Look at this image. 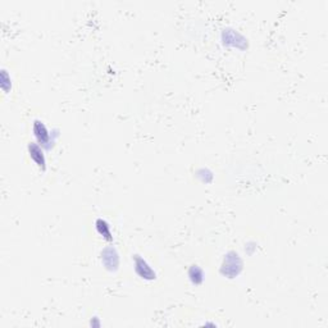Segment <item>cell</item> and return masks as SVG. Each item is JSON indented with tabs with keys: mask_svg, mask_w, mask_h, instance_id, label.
Masks as SVG:
<instances>
[{
	"mask_svg": "<svg viewBox=\"0 0 328 328\" xmlns=\"http://www.w3.org/2000/svg\"><path fill=\"white\" fill-rule=\"evenodd\" d=\"M242 270H244V260L237 251L229 250L228 253L224 254L221 267H219V273L224 278H236L241 274Z\"/></svg>",
	"mask_w": 328,
	"mask_h": 328,
	"instance_id": "7a4b0ae2",
	"label": "cell"
},
{
	"mask_svg": "<svg viewBox=\"0 0 328 328\" xmlns=\"http://www.w3.org/2000/svg\"><path fill=\"white\" fill-rule=\"evenodd\" d=\"M132 260H134L135 272H136V274L140 278L148 282L157 279V272H155L154 268L151 267L150 263L144 256L135 254V255H132Z\"/></svg>",
	"mask_w": 328,
	"mask_h": 328,
	"instance_id": "5b68a950",
	"label": "cell"
},
{
	"mask_svg": "<svg viewBox=\"0 0 328 328\" xmlns=\"http://www.w3.org/2000/svg\"><path fill=\"white\" fill-rule=\"evenodd\" d=\"M100 261L103 267L109 273H116L121 265V256L118 250L113 245H108L100 251Z\"/></svg>",
	"mask_w": 328,
	"mask_h": 328,
	"instance_id": "277c9868",
	"label": "cell"
},
{
	"mask_svg": "<svg viewBox=\"0 0 328 328\" xmlns=\"http://www.w3.org/2000/svg\"><path fill=\"white\" fill-rule=\"evenodd\" d=\"M256 249H258V244H256L255 241H247L246 244H245V253H246L247 255H254Z\"/></svg>",
	"mask_w": 328,
	"mask_h": 328,
	"instance_id": "8fae6325",
	"label": "cell"
},
{
	"mask_svg": "<svg viewBox=\"0 0 328 328\" xmlns=\"http://www.w3.org/2000/svg\"><path fill=\"white\" fill-rule=\"evenodd\" d=\"M27 151H29V155L32 159V162L38 166V168L40 169L41 172L47 171L48 164L47 157H45V149L39 145L38 143H30L29 145H27Z\"/></svg>",
	"mask_w": 328,
	"mask_h": 328,
	"instance_id": "8992f818",
	"label": "cell"
},
{
	"mask_svg": "<svg viewBox=\"0 0 328 328\" xmlns=\"http://www.w3.org/2000/svg\"><path fill=\"white\" fill-rule=\"evenodd\" d=\"M32 134L35 137L36 143L43 146L47 151L52 150L56 146L59 136H61V130L59 128H49L41 119H35L32 123Z\"/></svg>",
	"mask_w": 328,
	"mask_h": 328,
	"instance_id": "6da1fadb",
	"label": "cell"
},
{
	"mask_svg": "<svg viewBox=\"0 0 328 328\" xmlns=\"http://www.w3.org/2000/svg\"><path fill=\"white\" fill-rule=\"evenodd\" d=\"M0 86H2V90L4 91L6 94H8L9 91H12V86H13V80L12 76L6 68L2 70V73H0Z\"/></svg>",
	"mask_w": 328,
	"mask_h": 328,
	"instance_id": "30bf717a",
	"label": "cell"
},
{
	"mask_svg": "<svg viewBox=\"0 0 328 328\" xmlns=\"http://www.w3.org/2000/svg\"><path fill=\"white\" fill-rule=\"evenodd\" d=\"M195 176H196V178H198L200 182L205 183V185H209V183H212L213 180H214V173H213L209 168H206V167H201V168L196 169Z\"/></svg>",
	"mask_w": 328,
	"mask_h": 328,
	"instance_id": "9c48e42d",
	"label": "cell"
},
{
	"mask_svg": "<svg viewBox=\"0 0 328 328\" xmlns=\"http://www.w3.org/2000/svg\"><path fill=\"white\" fill-rule=\"evenodd\" d=\"M203 325H213V327H217V324H215V323H209V322L203 323Z\"/></svg>",
	"mask_w": 328,
	"mask_h": 328,
	"instance_id": "4fadbf2b",
	"label": "cell"
},
{
	"mask_svg": "<svg viewBox=\"0 0 328 328\" xmlns=\"http://www.w3.org/2000/svg\"><path fill=\"white\" fill-rule=\"evenodd\" d=\"M187 277H189V281L191 282L194 286H200L203 285L204 279H205V272L201 267H199L198 264H192L191 267L187 269Z\"/></svg>",
	"mask_w": 328,
	"mask_h": 328,
	"instance_id": "ba28073f",
	"label": "cell"
},
{
	"mask_svg": "<svg viewBox=\"0 0 328 328\" xmlns=\"http://www.w3.org/2000/svg\"><path fill=\"white\" fill-rule=\"evenodd\" d=\"M90 325L91 327L99 328V327H102V322H100V319L98 318V316H94V318H91V320H90Z\"/></svg>",
	"mask_w": 328,
	"mask_h": 328,
	"instance_id": "7c38bea8",
	"label": "cell"
},
{
	"mask_svg": "<svg viewBox=\"0 0 328 328\" xmlns=\"http://www.w3.org/2000/svg\"><path fill=\"white\" fill-rule=\"evenodd\" d=\"M221 43L224 48H233L237 50L249 49V40L242 35L241 32L232 27H224L221 31Z\"/></svg>",
	"mask_w": 328,
	"mask_h": 328,
	"instance_id": "3957f363",
	"label": "cell"
},
{
	"mask_svg": "<svg viewBox=\"0 0 328 328\" xmlns=\"http://www.w3.org/2000/svg\"><path fill=\"white\" fill-rule=\"evenodd\" d=\"M95 229L98 235L102 236L107 242H113L114 241V236L113 232H112L111 224L107 219L104 218H98L95 221Z\"/></svg>",
	"mask_w": 328,
	"mask_h": 328,
	"instance_id": "52a82bcc",
	"label": "cell"
}]
</instances>
